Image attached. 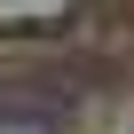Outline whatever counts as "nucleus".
Masks as SVG:
<instances>
[{
  "label": "nucleus",
  "instance_id": "1",
  "mask_svg": "<svg viewBox=\"0 0 134 134\" xmlns=\"http://www.w3.org/2000/svg\"><path fill=\"white\" fill-rule=\"evenodd\" d=\"M79 79L63 71H0V134H63Z\"/></svg>",
  "mask_w": 134,
  "mask_h": 134
}]
</instances>
